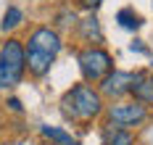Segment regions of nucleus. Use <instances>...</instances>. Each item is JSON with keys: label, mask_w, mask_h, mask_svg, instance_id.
<instances>
[{"label": "nucleus", "mask_w": 153, "mask_h": 145, "mask_svg": "<svg viewBox=\"0 0 153 145\" xmlns=\"http://www.w3.org/2000/svg\"><path fill=\"white\" fill-rule=\"evenodd\" d=\"M61 53V37L50 27H37L29 34V42L24 48V64L32 77H45L56 55Z\"/></svg>", "instance_id": "f257e3e1"}, {"label": "nucleus", "mask_w": 153, "mask_h": 145, "mask_svg": "<svg viewBox=\"0 0 153 145\" xmlns=\"http://www.w3.org/2000/svg\"><path fill=\"white\" fill-rule=\"evenodd\" d=\"M61 111L71 121H92L103 113V95L90 84H74L61 98Z\"/></svg>", "instance_id": "f03ea898"}, {"label": "nucleus", "mask_w": 153, "mask_h": 145, "mask_svg": "<svg viewBox=\"0 0 153 145\" xmlns=\"http://www.w3.org/2000/svg\"><path fill=\"white\" fill-rule=\"evenodd\" d=\"M76 61H79V71H82L85 82H100L108 71L114 69V58H111V53L103 50V48L82 50V53L76 55Z\"/></svg>", "instance_id": "7ed1b4c3"}, {"label": "nucleus", "mask_w": 153, "mask_h": 145, "mask_svg": "<svg viewBox=\"0 0 153 145\" xmlns=\"http://www.w3.org/2000/svg\"><path fill=\"white\" fill-rule=\"evenodd\" d=\"M106 113H108V121L111 124L124 127V129L140 127L148 119V108L140 100H116V103H111L106 108Z\"/></svg>", "instance_id": "20e7f679"}, {"label": "nucleus", "mask_w": 153, "mask_h": 145, "mask_svg": "<svg viewBox=\"0 0 153 145\" xmlns=\"http://www.w3.org/2000/svg\"><path fill=\"white\" fill-rule=\"evenodd\" d=\"M132 84H135V71H108L106 77L100 79V95L106 98H124L132 92Z\"/></svg>", "instance_id": "39448f33"}, {"label": "nucleus", "mask_w": 153, "mask_h": 145, "mask_svg": "<svg viewBox=\"0 0 153 145\" xmlns=\"http://www.w3.org/2000/svg\"><path fill=\"white\" fill-rule=\"evenodd\" d=\"M0 61L8 66V69H13L19 77H24L27 64H24V45H21L19 40H8V42H3V48H0Z\"/></svg>", "instance_id": "423d86ee"}, {"label": "nucleus", "mask_w": 153, "mask_h": 145, "mask_svg": "<svg viewBox=\"0 0 153 145\" xmlns=\"http://www.w3.org/2000/svg\"><path fill=\"white\" fill-rule=\"evenodd\" d=\"M129 95L140 100L143 106H153V74L151 71H135V84Z\"/></svg>", "instance_id": "0eeeda50"}, {"label": "nucleus", "mask_w": 153, "mask_h": 145, "mask_svg": "<svg viewBox=\"0 0 153 145\" xmlns=\"http://www.w3.org/2000/svg\"><path fill=\"white\" fill-rule=\"evenodd\" d=\"M100 140H103V145H135V135H132L129 129L116 127V124H111V121H108L106 127H103Z\"/></svg>", "instance_id": "6e6552de"}, {"label": "nucleus", "mask_w": 153, "mask_h": 145, "mask_svg": "<svg viewBox=\"0 0 153 145\" xmlns=\"http://www.w3.org/2000/svg\"><path fill=\"white\" fill-rule=\"evenodd\" d=\"M40 135H42L50 145H79V140L71 137V135H69L66 129H61V127H48V124H42V127H40Z\"/></svg>", "instance_id": "1a4fd4ad"}, {"label": "nucleus", "mask_w": 153, "mask_h": 145, "mask_svg": "<svg viewBox=\"0 0 153 145\" xmlns=\"http://www.w3.org/2000/svg\"><path fill=\"white\" fill-rule=\"evenodd\" d=\"M79 27H82V37H85V40H92V42H100V40H103L100 24H98V18H95V16L82 18V21H79Z\"/></svg>", "instance_id": "9d476101"}, {"label": "nucleus", "mask_w": 153, "mask_h": 145, "mask_svg": "<svg viewBox=\"0 0 153 145\" xmlns=\"http://www.w3.org/2000/svg\"><path fill=\"white\" fill-rule=\"evenodd\" d=\"M19 82H21V77L16 74L13 69H8V66L0 61V92H3V90H11V87H16Z\"/></svg>", "instance_id": "9b49d317"}, {"label": "nucleus", "mask_w": 153, "mask_h": 145, "mask_svg": "<svg viewBox=\"0 0 153 145\" xmlns=\"http://www.w3.org/2000/svg\"><path fill=\"white\" fill-rule=\"evenodd\" d=\"M21 21H24V13H21V8L11 5V8L5 11V16H3V32H8V29H16Z\"/></svg>", "instance_id": "f8f14e48"}, {"label": "nucleus", "mask_w": 153, "mask_h": 145, "mask_svg": "<svg viewBox=\"0 0 153 145\" xmlns=\"http://www.w3.org/2000/svg\"><path fill=\"white\" fill-rule=\"evenodd\" d=\"M116 21L122 24L124 29H137L140 24H143V21H140V16L135 13V11H129V8H124V11H119V13H116Z\"/></svg>", "instance_id": "ddd939ff"}, {"label": "nucleus", "mask_w": 153, "mask_h": 145, "mask_svg": "<svg viewBox=\"0 0 153 145\" xmlns=\"http://www.w3.org/2000/svg\"><path fill=\"white\" fill-rule=\"evenodd\" d=\"M79 3H82V8H87V11H95V8H98L103 0H79Z\"/></svg>", "instance_id": "4468645a"}, {"label": "nucleus", "mask_w": 153, "mask_h": 145, "mask_svg": "<svg viewBox=\"0 0 153 145\" xmlns=\"http://www.w3.org/2000/svg\"><path fill=\"white\" fill-rule=\"evenodd\" d=\"M8 103H11V108H13V111H21V103H19V100H16V98H11V100H8Z\"/></svg>", "instance_id": "2eb2a0df"}]
</instances>
